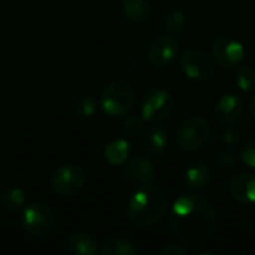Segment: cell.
Segmentation results:
<instances>
[{
    "label": "cell",
    "mask_w": 255,
    "mask_h": 255,
    "mask_svg": "<svg viewBox=\"0 0 255 255\" xmlns=\"http://www.w3.org/2000/svg\"><path fill=\"white\" fill-rule=\"evenodd\" d=\"M248 111H250V115L253 117V120L255 121V94L248 102Z\"/></svg>",
    "instance_id": "f1b7e54d"
},
{
    "label": "cell",
    "mask_w": 255,
    "mask_h": 255,
    "mask_svg": "<svg viewBox=\"0 0 255 255\" xmlns=\"http://www.w3.org/2000/svg\"><path fill=\"white\" fill-rule=\"evenodd\" d=\"M73 111H75L76 117H79L82 120H87V118H91L96 114L97 103L91 96H82L73 103Z\"/></svg>",
    "instance_id": "7402d4cb"
},
{
    "label": "cell",
    "mask_w": 255,
    "mask_h": 255,
    "mask_svg": "<svg viewBox=\"0 0 255 255\" xmlns=\"http://www.w3.org/2000/svg\"><path fill=\"white\" fill-rule=\"evenodd\" d=\"M187 24V18H185V13L179 9H173L167 13L166 19H164V28L169 31V33H181L184 30Z\"/></svg>",
    "instance_id": "603a6c76"
},
{
    "label": "cell",
    "mask_w": 255,
    "mask_h": 255,
    "mask_svg": "<svg viewBox=\"0 0 255 255\" xmlns=\"http://www.w3.org/2000/svg\"><path fill=\"white\" fill-rule=\"evenodd\" d=\"M223 139H224V142L226 143H236L239 139H241V131L238 130V128H235V127H229L226 131H224V134H223Z\"/></svg>",
    "instance_id": "4316f807"
},
{
    "label": "cell",
    "mask_w": 255,
    "mask_h": 255,
    "mask_svg": "<svg viewBox=\"0 0 255 255\" xmlns=\"http://www.w3.org/2000/svg\"><path fill=\"white\" fill-rule=\"evenodd\" d=\"M211 134L208 121L202 117H191L185 120L176 131V143L181 149L194 152L202 149Z\"/></svg>",
    "instance_id": "5b68a950"
},
{
    "label": "cell",
    "mask_w": 255,
    "mask_h": 255,
    "mask_svg": "<svg viewBox=\"0 0 255 255\" xmlns=\"http://www.w3.org/2000/svg\"><path fill=\"white\" fill-rule=\"evenodd\" d=\"M244 114V100L238 94L227 93L218 99L214 108V115L224 124L236 123Z\"/></svg>",
    "instance_id": "8fae6325"
},
{
    "label": "cell",
    "mask_w": 255,
    "mask_h": 255,
    "mask_svg": "<svg viewBox=\"0 0 255 255\" xmlns=\"http://www.w3.org/2000/svg\"><path fill=\"white\" fill-rule=\"evenodd\" d=\"M236 85L242 91H253L255 90V69L253 66L244 64L236 72Z\"/></svg>",
    "instance_id": "44dd1931"
},
{
    "label": "cell",
    "mask_w": 255,
    "mask_h": 255,
    "mask_svg": "<svg viewBox=\"0 0 255 255\" xmlns=\"http://www.w3.org/2000/svg\"><path fill=\"white\" fill-rule=\"evenodd\" d=\"M161 255H188V251L184 248V247H179V245H167L164 247L161 251Z\"/></svg>",
    "instance_id": "83f0119b"
},
{
    "label": "cell",
    "mask_w": 255,
    "mask_h": 255,
    "mask_svg": "<svg viewBox=\"0 0 255 255\" xmlns=\"http://www.w3.org/2000/svg\"><path fill=\"white\" fill-rule=\"evenodd\" d=\"M69 251L76 255H96L99 253L97 241L87 232H76L69 238Z\"/></svg>",
    "instance_id": "e0dca14e"
},
{
    "label": "cell",
    "mask_w": 255,
    "mask_h": 255,
    "mask_svg": "<svg viewBox=\"0 0 255 255\" xmlns=\"http://www.w3.org/2000/svg\"><path fill=\"white\" fill-rule=\"evenodd\" d=\"M131 154V143L127 139H115L109 142L103 149V157L108 164L111 166H121L124 164Z\"/></svg>",
    "instance_id": "9a60e30c"
},
{
    "label": "cell",
    "mask_w": 255,
    "mask_h": 255,
    "mask_svg": "<svg viewBox=\"0 0 255 255\" xmlns=\"http://www.w3.org/2000/svg\"><path fill=\"white\" fill-rule=\"evenodd\" d=\"M85 184V172L78 164H63L57 167L49 178L51 190L63 197L75 196Z\"/></svg>",
    "instance_id": "8992f818"
},
{
    "label": "cell",
    "mask_w": 255,
    "mask_h": 255,
    "mask_svg": "<svg viewBox=\"0 0 255 255\" xmlns=\"http://www.w3.org/2000/svg\"><path fill=\"white\" fill-rule=\"evenodd\" d=\"M22 227L34 238H46L54 229V214L42 202L30 203L22 211Z\"/></svg>",
    "instance_id": "52a82bcc"
},
{
    "label": "cell",
    "mask_w": 255,
    "mask_h": 255,
    "mask_svg": "<svg viewBox=\"0 0 255 255\" xmlns=\"http://www.w3.org/2000/svg\"><path fill=\"white\" fill-rule=\"evenodd\" d=\"M145 123L146 121L142 118V115H128L123 123V130L128 136H140L143 133Z\"/></svg>",
    "instance_id": "cb8c5ba5"
},
{
    "label": "cell",
    "mask_w": 255,
    "mask_h": 255,
    "mask_svg": "<svg viewBox=\"0 0 255 255\" xmlns=\"http://www.w3.org/2000/svg\"><path fill=\"white\" fill-rule=\"evenodd\" d=\"M123 15L131 22H143L151 13L149 0H121Z\"/></svg>",
    "instance_id": "ac0fdd59"
},
{
    "label": "cell",
    "mask_w": 255,
    "mask_h": 255,
    "mask_svg": "<svg viewBox=\"0 0 255 255\" xmlns=\"http://www.w3.org/2000/svg\"><path fill=\"white\" fill-rule=\"evenodd\" d=\"M241 160L247 167L255 170V139H250L245 143L241 152Z\"/></svg>",
    "instance_id": "d4e9b609"
},
{
    "label": "cell",
    "mask_w": 255,
    "mask_h": 255,
    "mask_svg": "<svg viewBox=\"0 0 255 255\" xmlns=\"http://www.w3.org/2000/svg\"><path fill=\"white\" fill-rule=\"evenodd\" d=\"M179 54V42L173 36H158L155 37L146 51L148 60L154 66H167Z\"/></svg>",
    "instance_id": "30bf717a"
},
{
    "label": "cell",
    "mask_w": 255,
    "mask_h": 255,
    "mask_svg": "<svg viewBox=\"0 0 255 255\" xmlns=\"http://www.w3.org/2000/svg\"><path fill=\"white\" fill-rule=\"evenodd\" d=\"M0 203L9 212H18L25 205V193L19 187H7L0 194Z\"/></svg>",
    "instance_id": "d6986e66"
},
{
    "label": "cell",
    "mask_w": 255,
    "mask_h": 255,
    "mask_svg": "<svg viewBox=\"0 0 255 255\" xmlns=\"http://www.w3.org/2000/svg\"><path fill=\"white\" fill-rule=\"evenodd\" d=\"M212 179V173L209 166L205 163H193L184 175V182L185 187L190 190H200L209 185Z\"/></svg>",
    "instance_id": "2e32d148"
},
{
    "label": "cell",
    "mask_w": 255,
    "mask_h": 255,
    "mask_svg": "<svg viewBox=\"0 0 255 255\" xmlns=\"http://www.w3.org/2000/svg\"><path fill=\"white\" fill-rule=\"evenodd\" d=\"M142 145L149 155H161L169 146V134L161 126L154 124L143 133Z\"/></svg>",
    "instance_id": "5bb4252c"
},
{
    "label": "cell",
    "mask_w": 255,
    "mask_h": 255,
    "mask_svg": "<svg viewBox=\"0 0 255 255\" xmlns=\"http://www.w3.org/2000/svg\"><path fill=\"white\" fill-rule=\"evenodd\" d=\"M100 106L109 117H123L134 106V90L126 81L108 84L100 96Z\"/></svg>",
    "instance_id": "3957f363"
},
{
    "label": "cell",
    "mask_w": 255,
    "mask_h": 255,
    "mask_svg": "<svg viewBox=\"0 0 255 255\" xmlns=\"http://www.w3.org/2000/svg\"><path fill=\"white\" fill-rule=\"evenodd\" d=\"M211 54L217 64L226 69H233L244 61L245 46L232 36H221L214 40L211 46Z\"/></svg>",
    "instance_id": "9c48e42d"
},
{
    "label": "cell",
    "mask_w": 255,
    "mask_h": 255,
    "mask_svg": "<svg viewBox=\"0 0 255 255\" xmlns=\"http://www.w3.org/2000/svg\"><path fill=\"white\" fill-rule=\"evenodd\" d=\"M99 253L102 255H137L139 250L130 241L117 238L105 242L99 250Z\"/></svg>",
    "instance_id": "ffe728a7"
},
{
    "label": "cell",
    "mask_w": 255,
    "mask_h": 255,
    "mask_svg": "<svg viewBox=\"0 0 255 255\" xmlns=\"http://www.w3.org/2000/svg\"><path fill=\"white\" fill-rule=\"evenodd\" d=\"M175 108L173 96L164 88H151L140 102V115L146 123L158 124L170 117Z\"/></svg>",
    "instance_id": "277c9868"
},
{
    "label": "cell",
    "mask_w": 255,
    "mask_h": 255,
    "mask_svg": "<svg viewBox=\"0 0 255 255\" xmlns=\"http://www.w3.org/2000/svg\"><path fill=\"white\" fill-rule=\"evenodd\" d=\"M124 175L131 182L145 185V184H151L155 181L157 167L146 157H133L131 160L127 161L126 169H124Z\"/></svg>",
    "instance_id": "7c38bea8"
},
{
    "label": "cell",
    "mask_w": 255,
    "mask_h": 255,
    "mask_svg": "<svg viewBox=\"0 0 255 255\" xmlns=\"http://www.w3.org/2000/svg\"><path fill=\"white\" fill-rule=\"evenodd\" d=\"M230 196L241 205L250 206L255 203V175L254 173H239L229 185Z\"/></svg>",
    "instance_id": "4fadbf2b"
},
{
    "label": "cell",
    "mask_w": 255,
    "mask_h": 255,
    "mask_svg": "<svg viewBox=\"0 0 255 255\" xmlns=\"http://www.w3.org/2000/svg\"><path fill=\"white\" fill-rule=\"evenodd\" d=\"M181 69L187 78L193 81H208L215 72V61L212 55L202 49H188L181 55Z\"/></svg>",
    "instance_id": "ba28073f"
},
{
    "label": "cell",
    "mask_w": 255,
    "mask_h": 255,
    "mask_svg": "<svg viewBox=\"0 0 255 255\" xmlns=\"http://www.w3.org/2000/svg\"><path fill=\"white\" fill-rule=\"evenodd\" d=\"M236 163H238L236 155H235L233 152H230V151H226V152H223V154L220 155V164H221L223 167H226V169L235 167Z\"/></svg>",
    "instance_id": "484cf974"
},
{
    "label": "cell",
    "mask_w": 255,
    "mask_h": 255,
    "mask_svg": "<svg viewBox=\"0 0 255 255\" xmlns=\"http://www.w3.org/2000/svg\"><path fill=\"white\" fill-rule=\"evenodd\" d=\"M170 229L179 242L190 247L203 245L217 229V214L212 203L196 193L179 196L170 209Z\"/></svg>",
    "instance_id": "6da1fadb"
},
{
    "label": "cell",
    "mask_w": 255,
    "mask_h": 255,
    "mask_svg": "<svg viewBox=\"0 0 255 255\" xmlns=\"http://www.w3.org/2000/svg\"><path fill=\"white\" fill-rule=\"evenodd\" d=\"M167 209L164 191L152 184L139 188L128 202V218L137 227H151L161 221Z\"/></svg>",
    "instance_id": "7a4b0ae2"
}]
</instances>
